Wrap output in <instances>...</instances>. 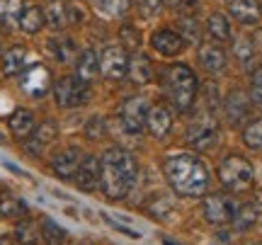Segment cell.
Masks as SVG:
<instances>
[{
	"mask_svg": "<svg viewBox=\"0 0 262 245\" xmlns=\"http://www.w3.org/2000/svg\"><path fill=\"white\" fill-rule=\"evenodd\" d=\"M139 177V165L124 148H107L100 161V187L110 199H124Z\"/></svg>",
	"mask_w": 262,
	"mask_h": 245,
	"instance_id": "6da1fadb",
	"label": "cell"
},
{
	"mask_svg": "<svg viewBox=\"0 0 262 245\" xmlns=\"http://www.w3.org/2000/svg\"><path fill=\"white\" fill-rule=\"evenodd\" d=\"M165 180L180 197H204L209 189V170L196 155H172L165 161Z\"/></svg>",
	"mask_w": 262,
	"mask_h": 245,
	"instance_id": "7a4b0ae2",
	"label": "cell"
},
{
	"mask_svg": "<svg viewBox=\"0 0 262 245\" xmlns=\"http://www.w3.org/2000/svg\"><path fill=\"white\" fill-rule=\"evenodd\" d=\"M163 90L170 97L175 109L187 112L196 97V76L192 73L189 66L175 63V66L165 68V73H163Z\"/></svg>",
	"mask_w": 262,
	"mask_h": 245,
	"instance_id": "3957f363",
	"label": "cell"
},
{
	"mask_svg": "<svg viewBox=\"0 0 262 245\" xmlns=\"http://www.w3.org/2000/svg\"><path fill=\"white\" fill-rule=\"evenodd\" d=\"M253 177H255V170H253V163L243 158V155H228L221 161L219 165V180L226 189L231 192H243L253 185Z\"/></svg>",
	"mask_w": 262,
	"mask_h": 245,
	"instance_id": "277c9868",
	"label": "cell"
},
{
	"mask_svg": "<svg viewBox=\"0 0 262 245\" xmlns=\"http://www.w3.org/2000/svg\"><path fill=\"white\" fill-rule=\"evenodd\" d=\"M90 83L83 80L78 76H66L61 78L56 85H54V100L61 109H73V107H80L90 100Z\"/></svg>",
	"mask_w": 262,
	"mask_h": 245,
	"instance_id": "5b68a950",
	"label": "cell"
},
{
	"mask_svg": "<svg viewBox=\"0 0 262 245\" xmlns=\"http://www.w3.org/2000/svg\"><path fill=\"white\" fill-rule=\"evenodd\" d=\"M148 97L143 95H136V97H129L124 100L122 107H119V122L129 133H141L146 129V119H148Z\"/></svg>",
	"mask_w": 262,
	"mask_h": 245,
	"instance_id": "8992f818",
	"label": "cell"
},
{
	"mask_svg": "<svg viewBox=\"0 0 262 245\" xmlns=\"http://www.w3.org/2000/svg\"><path fill=\"white\" fill-rule=\"evenodd\" d=\"M129 71V54L124 47H117V44H110V47L102 49L100 54V73L110 80H122Z\"/></svg>",
	"mask_w": 262,
	"mask_h": 245,
	"instance_id": "52a82bcc",
	"label": "cell"
},
{
	"mask_svg": "<svg viewBox=\"0 0 262 245\" xmlns=\"http://www.w3.org/2000/svg\"><path fill=\"white\" fill-rule=\"evenodd\" d=\"M235 202L226 194H209L202 204V214L209 224L214 226H224V224H231L235 216Z\"/></svg>",
	"mask_w": 262,
	"mask_h": 245,
	"instance_id": "ba28073f",
	"label": "cell"
},
{
	"mask_svg": "<svg viewBox=\"0 0 262 245\" xmlns=\"http://www.w3.org/2000/svg\"><path fill=\"white\" fill-rule=\"evenodd\" d=\"M19 87H22V93L29 95V97H44V95L51 90V73H49V68L41 66V63L29 66L27 71L22 73Z\"/></svg>",
	"mask_w": 262,
	"mask_h": 245,
	"instance_id": "9c48e42d",
	"label": "cell"
},
{
	"mask_svg": "<svg viewBox=\"0 0 262 245\" xmlns=\"http://www.w3.org/2000/svg\"><path fill=\"white\" fill-rule=\"evenodd\" d=\"M58 136V126L56 122H41L39 126H34V131L27 136V143H25V151L29 155H39V153H44L51 146V143L56 141Z\"/></svg>",
	"mask_w": 262,
	"mask_h": 245,
	"instance_id": "30bf717a",
	"label": "cell"
},
{
	"mask_svg": "<svg viewBox=\"0 0 262 245\" xmlns=\"http://www.w3.org/2000/svg\"><path fill=\"white\" fill-rule=\"evenodd\" d=\"M80 161H83V153H80V148L71 146V148L58 151L56 155L51 158V170H54V175H56V177L71 180L75 175L78 165H80Z\"/></svg>",
	"mask_w": 262,
	"mask_h": 245,
	"instance_id": "8fae6325",
	"label": "cell"
},
{
	"mask_svg": "<svg viewBox=\"0 0 262 245\" xmlns=\"http://www.w3.org/2000/svg\"><path fill=\"white\" fill-rule=\"evenodd\" d=\"M75 185L78 189H83V192H95V189L100 187V161L95 158V155H88L80 161L78 170H75Z\"/></svg>",
	"mask_w": 262,
	"mask_h": 245,
	"instance_id": "7c38bea8",
	"label": "cell"
},
{
	"mask_svg": "<svg viewBox=\"0 0 262 245\" xmlns=\"http://www.w3.org/2000/svg\"><path fill=\"white\" fill-rule=\"evenodd\" d=\"M148 133L153 139H165L172 129V112L168 104H153L148 109V119H146Z\"/></svg>",
	"mask_w": 262,
	"mask_h": 245,
	"instance_id": "4fadbf2b",
	"label": "cell"
},
{
	"mask_svg": "<svg viewBox=\"0 0 262 245\" xmlns=\"http://www.w3.org/2000/svg\"><path fill=\"white\" fill-rule=\"evenodd\" d=\"M150 47L158 51L160 56H178L182 54V49H185V39L180 37L178 32H172V29H158L153 37H150Z\"/></svg>",
	"mask_w": 262,
	"mask_h": 245,
	"instance_id": "5bb4252c",
	"label": "cell"
},
{
	"mask_svg": "<svg viewBox=\"0 0 262 245\" xmlns=\"http://www.w3.org/2000/svg\"><path fill=\"white\" fill-rule=\"evenodd\" d=\"M226 117H228V122L233 124V126H241V124L250 117L253 112V107H250V100L245 97V93L241 90H233V93L226 97Z\"/></svg>",
	"mask_w": 262,
	"mask_h": 245,
	"instance_id": "9a60e30c",
	"label": "cell"
},
{
	"mask_svg": "<svg viewBox=\"0 0 262 245\" xmlns=\"http://www.w3.org/2000/svg\"><path fill=\"white\" fill-rule=\"evenodd\" d=\"M226 8L241 25H255L262 17V5L257 0H226Z\"/></svg>",
	"mask_w": 262,
	"mask_h": 245,
	"instance_id": "2e32d148",
	"label": "cell"
},
{
	"mask_svg": "<svg viewBox=\"0 0 262 245\" xmlns=\"http://www.w3.org/2000/svg\"><path fill=\"white\" fill-rule=\"evenodd\" d=\"M216 141V122L206 114L202 119H196L189 129V143L194 148H209Z\"/></svg>",
	"mask_w": 262,
	"mask_h": 245,
	"instance_id": "e0dca14e",
	"label": "cell"
},
{
	"mask_svg": "<svg viewBox=\"0 0 262 245\" xmlns=\"http://www.w3.org/2000/svg\"><path fill=\"white\" fill-rule=\"evenodd\" d=\"M8 129L12 131L15 139H27L34 131V114L27 107H17L15 112L8 117Z\"/></svg>",
	"mask_w": 262,
	"mask_h": 245,
	"instance_id": "ac0fdd59",
	"label": "cell"
},
{
	"mask_svg": "<svg viewBox=\"0 0 262 245\" xmlns=\"http://www.w3.org/2000/svg\"><path fill=\"white\" fill-rule=\"evenodd\" d=\"M199 63L209 73H221L226 68V51L219 44H202L199 47Z\"/></svg>",
	"mask_w": 262,
	"mask_h": 245,
	"instance_id": "d6986e66",
	"label": "cell"
},
{
	"mask_svg": "<svg viewBox=\"0 0 262 245\" xmlns=\"http://www.w3.org/2000/svg\"><path fill=\"white\" fill-rule=\"evenodd\" d=\"M129 78L134 80L136 85H146L153 80V63H150L148 56H143V54H134L129 58Z\"/></svg>",
	"mask_w": 262,
	"mask_h": 245,
	"instance_id": "ffe728a7",
	"label": "cell"
},
{
	"mask_svg": "<svg viewBox=\"0 0 262 245\" xmlns=\"http://www.w3.org/2000/svg\"><path fill=\"white\" fill-rule=\"evenodd\" d=\"M44 22L51 29H63L71 22L68 15V3L66 0H49L47 8H44Z\"/></svg>",
	"mask_w": 262,
	"mask_h": 245,
	"instance_id": "44dd1931",
	"label": "cell"
},
{
	"mask_svg": "<svg viewBox=\"0 0 262 245\" xmlns=\"http://www.w3.org/2000/svg\"><path fill=\"white\" fill-rule=\"evenodd\" d=\"M25 63H27V49L25 47H10L5 54H3V76H19L25 71Z\"/></svg>",
	"mask_w": 262,
	"mask_h": 245,
	"instance_id": "7402d4cb",
	"label": "cell"
},
{
	"mask_svg": "<svg viewBox=\"0 0 262 245\" xmlns=\"http://www.w3.org/2000/svg\"><path fill=\"white\" fill-rule=\"evenodd\" d=\"M97 73H100V56L95 54L93 49L80 51V54H78V61H75V76L90 83Z\"/></svg>",
	"mask_w": 262,
	"mask_h": 245,
	"instance_id": "603a6c76",
	"label": "cell"
},
{
	"mask_svg": "<svg viewBox=\"0 0 262 245\" xmlns=\"http://www.w3.org/2000/svg\"><path fill=\"white\" fill-rule=\"evenodd\" d=\"M17 25L25 34H37V32H41V27L47 25V22H44V10L37 8V5L25 8L22 15H19V19H17Z\"/></svg>",
	"mask_w": 262,
	"mask_h": 245,
	"instance_id": "cb8c5ba5",
	"label": "cell"
},
{
	"mask_svg": "<svg viewBox=\"0 0 262 245\" xmlns=\"http://www.w3.org/2000/svg\"><path fill=\"white\" fill-rule=\"evenodd\" d=\"M206 32H209V37L214 39V41H228V39H231V25H228L226 15H221V12L209 15V19H206Z\"/></svg>",
	"mask_w": 262,
	"mask_h": 245,
	"instance_id": "d4e9b609",
	"label": "cell"
},
{
	"mask_svg": "<svg viewBox=\"0 0 262 245\" xmlns=\"http://www.w3.org/2000/svg\"><path fill=\"white\" fill-rule=\"evenodd\" d=\"M49 51L54 54V58H56L58 63H71L75 58V44L73 39L68 37H56L49 41Z\"/></svg>",
	"mask_w": 262,
	"mask_h": 245,
	"instance_id": "484cf974",
	"label": "cell"
},
{
	"mask_svg": "<svg viewBox=\"0 0 262 245\" xmlns=\"http://www.w3.org/2000/svg\"><path fill=\"white\" fill-rule=\"evenodd\" d=\"M93 3H95V10L110 19L124 17V15L129 12V5H131V0H93Z\"/></svg>",
	"mask_w": 262,
	"mask_h": 245,
	"instance_id": "4316f807",
	"label": "cell"
},
{
	"mask_svg": "<svg viewBox=\"0 0 262 245\" xmlns=\"http://www.w3.org/2000/svg\"><path fill=\"white\" fill-rule=\"evenodd\" d=\"M39 226H41V228H39V236L44 238V243H47V245H63L66 243V231L58 226L54 218L44 216Z\"/></svg>",
	"mask_w": 262,
	"mask_h": 245,
	"instance_id": "83f0119b",
	"label": "cell"
},
{
	"mask_svg": "<svg viewBox=\"0 0 262 245\" xmlns=\"http://www.w3.org/2000/svg\"><path fill=\"white\" fill-rule=\"evenodd\" d=\"M0 216L19 221V218L27 216V204L17 197H3L0 199Z\"/></svg>",
	"mask_w": 262,
	"mask_h": 245,
	"instance_id": "f1b7e54d",
	"label": "cell"
},
{
	"mask_svg": "<svg viewBox=\"0 0 262 245\" xmlns=\"http://www.w3.org/2000/svg\"><path fill=\"white\" fill-rule=\"evenodd\" d=\"M39 238V228L25 216V221L19 218L17 221V228H15V243L17 245H34Z\"/></svg>",
	"mask_w": 262,
	"mask_h": 245,
	"instance_id": "f546056e",
	"label": "cell"
},
{
	"mask_svg": "<svg viewBox=\"0 0 262 245\" xmlns=\"http://www.w3.org/2000/svg\"><path fill=\"white\" fill-rule=\"evenodd\" d=\"M255 221H257V207L255 204H243V207L235 209L233 216L235 231H248V228H253Z\"/></svg>",
	"mask_w": 262,
	"mask_h": 245,
	"instance_id": "4dcf8cb0",
	"label": "cell"
},
{
	"mask_svg": "<svg viewBox=\"0 0 262 245\" xmlns=\"http://www.w3.org/2000/svg\"><path fill=\"white\" fill-rule=\"evenodd\" d=\"M25 10V0H0V22L15 25Z\"/></svg>",
	"mask_w": 262,
	"mask_h": 245,
	"instance_id": "1f68e13d",
	"label": "cell"
},
{
	"mask_svg": "<svg viewBox=\"0 0 262 245\" xmlns=\"http://www.w3.org/2000/svg\"><path fill=\"white\" fill-rule=\"evenodd\" d=\"M243 141L248 148H255L260 151L262 148V119H255L253 124H248L243 131Z\"/></svg>",
	"mask_w": 262,
	"mask_h": 245,
	"instance_id": "d6a6232c",
	"label": "cell"
},
{
	"mask_svg": "<svg viewBox=\"0 0 262 245\" xmlns=\"http://www.w3.org/2000/svg\"><path fill=\"white\" fill-rule=\"evenodd\" d=\"M119 39H122V47L124 49H139L141 47V32L131 25H124L119 29Z\"/></svg>",
	"mask_w": 262,
	"mask_h": 245,
	"instance_id": "836d02e7",
	"label": "cell"
},
{
	"mask_svg": "<svg viewBox=\"0 0 262 245\" xmlns=\"http://www.w3.org/2000/svg\"><path fill=\"white\" fill-rule=\"evenodd\" d=\"M136 8H139V15L141 17H158L160 10H163V0H139L136 3Z\"/></svg>",
	"mask_w": 262,
	"mask_h": 245,
	"instance_id": "e575fe53",
	"label": "cell"
},
{
	"mask_svg": "<svg viewBox=\"0 0 262 245\" xmlns=\"http://www.w3.org/2000/svg\"><path fill=\"white\" fill-rule=\"evenodd\" d=\"M85 136H88V139H93V141L102 139V136H104V119L93 117V119L88 122V126H85Z\"/></svg>",
	"mask_w": 262,
	"mask_h": 245,
	"instance_id": "d590c367",
	"label": "cell"
},
{
	"mask_svg": "<svg viewBox=\"0 0 262 245\" xmlns=\"http://www.w3.org/2000/svg\"><path fill=\"white\" fill-rule=\"evenodd\" d=\"M250 95H253V102L262 109V66L253 73V83H250Z\"/></svg>",
	"mask_w": 262,
	"mask_h": 245,
	"instance_id": "8d00e7d4",
	"label": "cell"
},
{
	"mask_svg": "<svg viewBox=\"0 0 262 245\" xmlns=\"http://www.w3.org/2000/svg\"><path fill=\"white\" fill-rule=\"evenodd\" d=\"M235 54L241 61H248V58L253 56V41L250 39H238L235 41Z\"/></svg>",
	"mask_w": 262,
	"mask_h": 245,
	"instance_id": "74e56055",
	"label": "cell"
},
{
	"mask_svg": "<svg viewBox=\"0 0 262 245\" xmlns=\"http://www.w3.org/2000/svg\"><path fill=\"white\" fill-rule=\"evenodd\" d=\"M170 8H178V10H182V8H192L196 0H165Z\"/></svg>",
	"mask_w": 262,
	"mask_h": 245,
	"instance_id": "f35d334b",
	"label": "cell"
},
{
	"mask_svg": "<svg viewBox=\"0 0 262 245\" xmlns=\"http://www.w3.org/2000/svg\"><path fill=\"white\" fill-rule=\"evenodd\" d=\"M0 245H15L10 238H5V236H0Z\"/></svg>",
	"mask_w": 262,
	"mask_h": 245,
	"instance_id": "ab89813d",
	"label": "cell"
},
{
	"mask_svg": "<svg viewBox=\"0 0 262 245\" xmlns=\"http://www.w3.org/2000/svg\"><path fill=\"white\" fill-rule=\"evenodd\" d=\"M255 245H262V243H255Z\"/></svg>",
	"mask_w": 262,
	"mask_h": 245,
	"instance_id": "60d3db41",
	"label": "cell"
},
{
	"mask_svg": "<svg viewBox=\"0 0 262 245\" xmlns=\"http://www.w3.org/2000/svg\"><path fill=\"white\" fill-rule=\"evenodd\" d=\"M0 141H3V139H0Z\"/></svg>",
	"mask_w": 262,
	"mask_h": 245,
	"instance_id": "b9f144b4",
	"label": "cell"
}]
</instances>
